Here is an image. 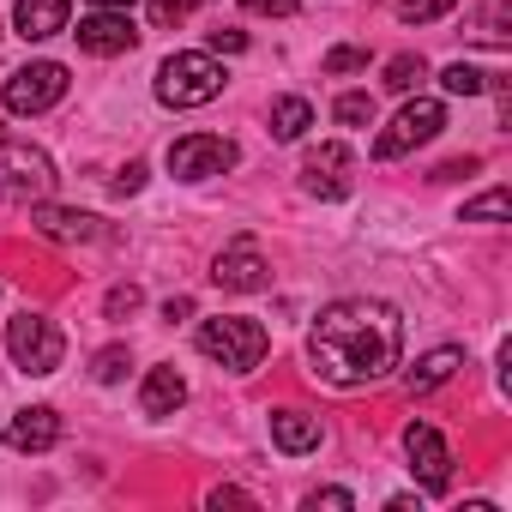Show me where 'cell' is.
Listing matches in <instances>:
<instances>
[{"instance_id": "cb8c5ba5", "label": "cell", "mask_w": 512, "mask_h": 512, "mask_svg": "<svg viewBox=\"0 0 512 512\" xmlns=\"http://www.w3.org/2000/svg\"><path fill=\"white\" fill-rule=\"evenodd\" d=\"M458 0H398V19L404 25H428V19H446Z\"/></svg>"}, {"instance_id": "f546056e", "label": "cell", "mask_w": 512, "mask_h": 512, "mask_svg": "<svg viewBox=\"0 0 512 512\" xmlns=\"http://www.w3.org/2000/svg\"><path fill=\"white\" fill-rule=\"evenodd\" d=\"M205 43H211L217 55H241V49H247V37H241V31H211Z\"/></svg>"}, {"instance_id": "2e32d148", "label": "cell", "mask_w": 512, "mask_h": 512, "mask_svg": "<svg viewBox=\"0 0 512 512\" xmlns=\"http://www.w3.org/2000/svg\"><path fill=\"white\" fill-rule=\"evenodd\" d=\"M272 440H278V452L302 458V452L320 446V416H308V410H272Z\"/></svg>"}, {"instance_id": "e575fe53", "label": "cell", "mask_w": 512, "mask_h": 512, "mask_svg": "<svg viewBox=\"0 0 512 512\" xmlns=\"http://www.w3.org/2000/svg\"><path fill=\"white\" fill-rule=\"evenodd\" d=\"M91 7H97V13H133L139 0H91Z\"/></svg>"}, {"instance_id": "44dd1931", "label": "cell", "mask_w": 512, "mask_h": 512, "mask_svg": "<svg viewBox=\"0 0 512 512\" xmlns=\"http://www.w3.org/2000/svg\"><path fill=\"white\" fill-rule=\"evenodd\" d=\"M440 85H446L452 97H476V91H488V73H476L470 61H452V67L440 73Z\"/></svg>"}, {"instance_id": "52a82bcc", "label": "cell", "mask_w": 512, "mask_h": 512, "mask_svg": "<svg viewBox=\"0 0 512 512\" xmlns=\"http://www.w3.org/2000/svg\"><path fill=\"white\" fill-rule=\"evenodd\" d=\"M440 127H446V109H440L434 97H416V103H404V109L392 115V127L374 139V157H386V163H392V157H404V151L428 145Z\"/></svg>"}, {"instance_id": "30bf717a", "label": "cell", "mask_w": 512, "mask_h": 512, "mask_svg": "<svg viewBox=\"0 0 512 512\" xmlns=\"http://www.w3.org/2000/svg\"><path fill=\"white\" fill-rule=\"evenodd\" d=\"M211 284H217V290H235V296H253V290H266V284H272V266H266V253L253 247V241H235V247L217 253Z\"/></svg>"}, {"instance_id": "7a4b0ae2", "label": "cell", "mask_w": 512, "mask_h": 512, "mask_svg": "<svg viewBox=\"0 0 512 512\" xmlns=\"http://www.w3.org/2000/svg\"><path fill=\"white\" fill-rule=\"evenodd\" d=\"M199 350H205L211 362H223L229 374H247V368H260V362H266L272 338H266L260 320L229 314V320H205V326H199Z\"/></svg>"}, {"instance_id": "3957f363", "label": "cell", "mask_w": 512, "mask_h": 512, "mask_svg": "<svg viewBox=\"0 0 512 512\" xmlns=\"http://www.w3.org/2000/svg\"><path fill=\"white\" fill-rule=\"evenodd\" d=\"M223 91V67L211 61V55H169L163 67H157V97L169 103V109H199V103H211Z\"/></svg>"}, {"instance_id": "9a60e30c", "label": "cell", "mask_w": 512, "mask_h": 512, "mask_svg": "<svg viewBox=\"0 0 512 512\" xmlns=\"http://www.w3.org/2000/svg\"><path fill=\"white\" fill-rule=\"evenodd\" d=\"M31 223H37L49 241H103V235H109L97 217H85V211H67V205H37V211H31Z\"/></svg>"}, {"instance_id": "4fadbf2b", "label": "cell", "mask_w": 512, "mask_h": 512, "mask_svg": "<svg viewBox=\"0 0 512 512\" xmlns=\"http://www.w3.org/2000/svg\"><path fill=\"white\" fill-rule=\"evenodd\" d=\"M55 440H61V410H49V404H31V410H19L7 422V446L13 452H49Z\"/></svg>"}, {"instance_id": "4316f807", "label": "cell", "mask_w": 512, "mask_h": 512, "mask_svg": "<svg viewBox=\"0 0 512 512\" xmlns=\"http://www.w3.org/2000/svg\"><path fill=\"white\" fill-rule=\"evenodd\" d=\"M127 368H133V356H127V350H121V344H115V350H103V356H97V368H91V374H97V380H103V386H115V380H121V374H127Z\"/></svg>"}, {"instance_id": "ac0fdd59", "label": "cell", "mask_w": 512, "mask_h": 512, "mask_svg": "<svg viewBox=\"0 0 512 512\" xmlns=\"http://www.w3.org/2000/svg\"><path fill=\"white\" fill-rule=\"evenodd\" d=\"M458 368H464V356H458V350H434V356H422V362L404 374V392H410V398H422V392H440V386H446Z\"/></svg>"}, {"instance_id": "d6a6232c", "label": "cell", "mask_w": 512, "mask_h": 512, "mask_svg": "<svg viewBox=\"0 0 512 512\" xmlns=\"http://www.w3.org/2000/svg\"><path fill=\"white\" fill-rule=\"evenodd\" d=\"M464 175H476V157H464V163H440V169H434V181H464Z\"/></svg>"}, {"instance_id": "603a6c76", "label": "cell", "mask_w": 512, "mask_h": 512, "mask_svg": "<svg viewBox=\"0 0 512 512\" xmlns=\"http://www.w3.org/2000/svg\"><path fill=\"white\" fill-rule=\"evenodd\" d=\"M500 217H506V187H488L482 199L464 205V223H500Z\"/></svg>"}, {"instance_id": "7402d4cb", "label": "cell", "mask_w": 512, "mask_h": 512, "mask_svg": "<svg viewBox=\"0 0 512 512\" xmlns=\"http://www.w3.org/2000/svg\"><path fill=\"white\" fill-rule=\"evenodd\" d=\"M344 127H374V97L368 91H350V97H338V109H332Z\"/></svg>"}, {"instance_id": "277c9868", "label": "cell", "mask_w": 512, "mask_h": 512, "mask_svg": "<svg viewBox=\"0 0 512 512\" xmlns=\"http://www.w3.org/2000/svg\"><path fill=\"white\" fill-rule=\"evenodd\" d=\"M7 356H13L25 374H55L61 356H67V338H61L55 320H43V314H19V320H7Z\"/></svg>"}, {"instance_id": "1f68e13d", "label": "cell", "mask_w": 512, "mask_h": 512, "mask_svg": "<svg viewBox=\"0 0 512 512\" xmlns=\"http://www.w3.org/2000/svg\"><path fill=\"white\" fill-rule=\"evenodd\" d=\"M247 13H272V19H290L296 13V0H241Z\"/></svg>"}, {"instance_id": "8992f818", "label": "cell", "mask_w": 512, "mask_h": 512, "mask_svg": "<svg viewBox=\"0 0 512 512\" xmlns=\"http://www.w3.org/2000/svg\"><path fill=\"white\" fill-rule=\"evenodd\" d=\"M49 187H55V163L37 145L0 139V199H37Z\"/></svg>"}, {"instance_id": "d6986e66", "label": "cell", "mask_w": 512, "mask_h": 512, "mask_svg": "<svg viewBox=\"0 0 512 512\" xmlns=\"http://www.w3.org/2000/svg\"><path fill=\"white\" fill-rule=\"evenodd\" d=\"M314 127V103L308 97H278L272 103V139H302Z\"/></svg>"}, {"instance_id": "ba28073f", "label": "cell", "mask_w": 512, "mask_h": 512, "mask_svg": "<svg viewBox=\"0 0 512 512\" xmlns=\"http://www.w3.org/2000/svg\"><path fill=\"white\" fill-rule=\"evenodd\" d=\"M169 169H175L181 181H211V175L235 169V145H229L223 133H187V139L169 145Z\"/></svg>"}, {"instance_id": "e0dca14e", "label": "cell", "mask_w": 512, "mask_h": 512, "mask_svg": "<svg viewBox=\"0 0 512 512\" xmlns=\"http://www.w3.org/2000/svg\"><path fill=\"white\" fill-rule=\"evenodd\" d=\"M181 398H187V380H181L175 368H151V374H145V392H139V410H145V416H175Z\"/></svg>"}, {"instance_id": "8fae6325", "label": "cell", "mask_w": 512, "mask_h": 512, "mask_svg": "<svg viewBox=\"0 0 512 512\" xmlns=\"http://www.w3.org/2000/svg\"><path fill=\"white\" fill-rule=\"evenodd\" d=\"M302 187H308L314 199H344V193L356 187V157H350L344 145H320V151H308V163H302Z\"/></svg>"}, {"instance_id": "5bb4252c", "label": "cell", "mask_w": 512, "mask_h": 512, "mask_svg": "<svg viewBox=\"0 0 512 512\" xmlns=\"http://www.w3.org/2000/svg\"><path fill=\"white\" fill-rule=\"evenodd\" d=\"M67 0H19L13 7V25H19V37L25 43H49V37H61L67 31Z\"/></svg>"}, {"instance_id": "ffe728a7", "label": "cell", "mask_w": 512, "mask_h": 512, "mask_svg": "<svg viewBox=\"0 0 512 512\" xmlns=\"http://www.w3.org/2000/svg\"><path fill=\"white\" fill-rule=\"evenodd\" d=\"M422 73H428V61H422V55H392V61H386V91H398V97H404V91H416V85H422Z\"/></svg>"}, {"instance_id": "484cf974", "label": "cell", "mask_w": 512, "mask_h": 512, "mask_svg": "<svg viewBox=\"0 0 512 512\" xmlns=\"http://www.w3.org/2000/svg\"><path fill=\"white\" fill-rule=\"evenodd\" d=\"M199 7H211V0H151V25H181Z\"/></svg>"}, {"instance_id": "4dcf8cb0", "label": "cell", "mask_w": 512, "mask_h": 512, "mask_svg": "<svg viewBox=\"0 0 512 512\" xmlns=\"http://www.w3.org/2000/svg\"><path fill=\"white\" fill-rule=\"evenodd\" d=\"M139 187H145V163H127V169L115 175V193L127 199V193H139Z\"/></svg>"}, {"instance_id": "d4e9b609", "label": "cell", "mask_w": 512, "mask_h": 512, "mask_svg": "<svg viewBox=\"0 0 512 512\" xmlns=\"http://www.w3.org/2000/svg\"><path fill=\"white\" fill-rule=\"evenodd\" d=\"M139 302H145V290H139V284H115V290H109V302H103V314H109V320H133V314H139Z\"/></svg>"}, {"instance_id": "6da1fadb", "label": "cell", "mask_w": 512, "mask_h": 512, "mask_svg": "<svg viewBox=\"0 0 512 512\" xmlns=\"http://www.w3.org/2000/svg\"><path fill=\"white\" fill-rule=\"evenodd\" d=\"M308 356H314V374L332 386H374L404 356V320H398V308L368 302V296L332 302L308 338Z\"/></svg>"}, {"instance_id": "f1b7e54d", "label": "cell", "mask_w": 512, "mask_h": 512, "mask_svg": "<svg viewBox=\"0 0 512 512\" xmlns=\"http://www.w3.org/2000/svg\"><path fill=\"white\" fill-rule=\"evenodd\" d=\"M320 67H326V73H362V67H368V49H332Z\"/></svg>"}, {"instance_id": "83f0119b", "label": "cell", "mask_w": 512, "mask_h": 512, "mask_svg": "<svg viewBox=\"0 0 512 512\" xmlns=\"http://www.w3.org/2000/svg\"><path fill=\"white\" fill-rule=\"evenodd\" d=\"M320 506H326V512H350L356 494H350V488H314V494H308V512H320Z\"/></svg>"}, {"instance_id": "5b68a950", "label": "cell", "mask_w": 512, "mask_h": 512, "mask_svg": "<svg viewBox=\"0 0 512 512\" xmlns=\"http://www.w3.org/2000/svg\"><path fill=\"white\" fill-rule=\"evenodd\" d=\"M67 67L61 61H31V67H19L13 79H7V91H0V97H7V109L13 115H43V109H55L61 97H67Z\"/></svg>"}, {"instance_id": "7c38bea8", "label": "cell", "mask_w": 512, "mask_h": 512, "mask_svg": "<svg viewBox=\"0 0 512 512\" xmlns=\"http://www.w3.org/2000/svg\"><path fill=\"white\" fill-rule=\"evenodd\" d=\"M73 37H79L85 55H127V49L139 43V31H133L127 13H91V19H79Z\"/></svg>"}, {"instance_id": "836d02e7", "label": "cell", "mask_w": 512, "mask_h": 512, "mask_svg": "<svg viewBox=\"0 0 512 512\" xmlns=\"http://www.w3.org/2000/svg\"><path fill=\"white\" fill-rule=\"evenodd\" d=\"M211 506H253V494H241V488H211Z\"/></svg>"}, {"instance_id": "9c48e42d", "label": "cell", "mask_w": 512, "mask_h": 512, "mask_svg": "<svg viewBox=\"0 0 512 512\" xmlns=\"http://www.w3.org/2000/svg\"><path fill=\"white\" fill-rule=\"evenodd\" d=\"M404 452H410V476H416L428 494H446V482H452V446L440 440V428L410 422V428H404Z\"/></svg>"}]
</instances>
